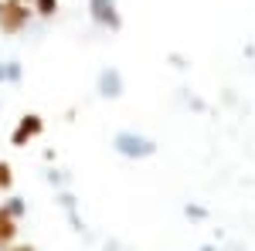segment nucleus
Wrapping results in <instances>:
<instances>
[{
    "label": "nucleus",
    "mask_w": 255,
    "mask_h": 251,
    "mask_svg": "<svg viewBox=\"0 0 255 251\" xmlns=\"http://www.w3.org/2000/svg\"><path fill=\"white\" fill-rule=\"evenodd\" d=\"M20 78H24L20 61H0V85H17Z\"/></svg>",
    "instance_id": "423d86ee"
},
{
    "label": "nucleus",
    "mask_w": 255,
    "mask_h": 251,
    "mask_svg": "<svg viewBox=\"0 0 255 251\" xmlns=\"http://www.w3.org/2000/svg\"><path fill=\"white\" fill-rule=\"evenodd\" d=\"M31 20V10L24 0H0V31L3 34H20Z\"/></svg>",
    "instance_id": "f03ea898"
},
{
    "label": "nucleus",
    "mask_w": 255,
    "mask_h": 251,
    "mask_svg": "<svg viewBox=\"0 0 255 251\" xmlns=\"http://www.w3.org/2000/svg\"><path fill=\"white\" fill-rule=\"evenodd\" d=\"M58 204H61V211L68 214V221L75 224V231H82V221H79V214H75V197H72L68 190H61L58 193Z\"/></svg>",
    "instance_id": "6e6552de"
},
{
    "label": "nucleus",
    "mask_w": 255,
    "mask_h": 251,
    "mask_svg": "<svg viewBox=\"0 0 255 251\" xmlns=\"http://www.w3.org/2000/svg\"><path fill=\"white\" fill-rule=\"evenodd\" d=\"M14 187V173H10V163L0 160V190H10Z\"/></svg>",
    "instance_id": "9b49d317"
},
{
    "label": "nucleus",
    "mask_w": 255,
    "mask_h": 251,
    "mask_svg": "<svg viewBox=\"0 0 255 251\" xmlns=\"http://www.w3.org/2000/svg\"><path fill=\"white\" fill-rule=\"evenodd\" d=\"M41 133H44V119H41L38 112H27V116H20L17 129L10 133V143H14V146H24L27 139H38Z\"/></svg>",
    "instance_id": "39448f33"
},
{
    "label": "nucleus",
    "mask_w": 255,
    "mask_h": 251,
    "mask_svg": "<svg viewBox=\"0 0 255 251\" xmlns=\"http://www.w3.org/2000/svg\"><path fill=\"white\" fill-rule=\"evenodd\" d=\"M3 211L10 214V217H24V211H27V204H24V200H20V197H10V200H7V204H3Z\"/></svg>",
    "instance_id": "1a4fd4ad"
},
{
    "label": "nucleus",
    "mask_w": 255,
    "mask_h": 251,
    "mask_svg": "<svg viewBox=\"0 0 255 251\" xmlns=\"http://www.w3.org/2000/svg\"><path fill=\"white\" fill-rule=\"evenodd\" d=\"M96 92L102 98H119L123 92H126L123 72H119V68H113V65H109V68H102V72H99V78H96Z\"/></svg>",
    "instance_id": "20e7f679"
},
{
    "label": "nucleus",
    "mask_w": 255,
    "mask_h": 251,
    "mask_svg": "<svg viewBox=\"0 0 255 251\" xmlns=\"http://www.w3.org/2000/svg\"><path fill=\"white\" fill-rule=\"evenodd\" d=\"M48 183H55V187H61V183H65V176H61V170H51V173H48Z\"/></svg>",
    "instance_id": "f8f14e48"
},
{
    "label": "nucleus",
    "mask_w": 255,
    "mask_h": 251,
    "mask_svg": "<svg viewBox=\"0 0 255 251\" xmlns=\"http://www.w3.org/2000/svg\"><path fill=\"white\" fill-rule=\"evenodd\" d=\"M58 10V0H34V14H41V17H51Z\"/></svg>",
    "instance_id": "9d476101"
},
{
    "label": "nucleus",
    "mask_w": 255,
    "mask_h": 251,
    "mask_svg": "<svg viewBox=\"0 0 255 251\" xmlns=\"http://www.w3.org/2000/svg\"><path fill=\"white\" fill-rule=\"evenodd\" d=\"M10 251H34L31 245H17V248H10Z\"/></svg>",
    "instance_id": "ddd939ff"
},
{
    "label": "nucleus",
    "mask_w": 255,
    "mask_h": 251,
    "mask_svg": "<svg viewBox=\"0 0 255 251\" xmlns=\"http://www.w3.org/2000/svg\"><path fill=\"white\" fill-rule=\"evenodd\" d=\"M113 150L119 156H126V160H146V156L157 153V143L146 139V136H139V133H133V129H119L113 136Z\"/></svg>",
    "instance_id": "f257e3e1"
},
{
    "label": "nucleus",
    "mask_w": 255,
    "mask_h": 251,
    "mask_svg": "<svg viewBox=\"0 0 255 251\" xmlns=\"http://www.w3.org/2000/svg\"><path fill=\"white\" fill-rule=\"evenodd\" d=\"M14 234H17V217H10V214L0 207V248H7L14 241Z\"/></svg>",
    "instance_id": "0eeeda50"
},
{
    "label": "nucleus",
    "mask_w": 255,
    "mask_h": 251,
    "mask_svg": "<svg viewBox=\"0 0 255 251\" xmlns=\"http://www.w3.org/2000/svg\"><path fill=\"white\" fill-rule=\"evenodd\" d=\"M89 17L96 20L99 27H106V31H119V27H123L116 0H89Z\"/></svg>",
    "instance_id": "7ed1b4c3"
}]
</instances>
